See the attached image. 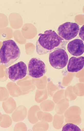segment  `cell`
<instances>
[{
    "mask_svg": "<svg viewBox=\"0 0 84 131\" xmlns=\"http://www.w3.org/2000/svg\"><path fill=\"white\" fill-rule=\"evenodd\" d=\"M67 48L68 52L71 55L75 57L80 56L84 52L83 41L79 39L73 40L68 43Z\"/></svg>",
    "mask_w": 84,
    "mask_h": 131,
    "instance_id": "obj_7",
    "label": "cell"
},
{
    "mask_svg": "<svg viewBox=\"0 0 84 131\" xmlns=\"http://www.w3.org/2000/svg\"><path fill=\"white\" fill-rule=\"evenodd\" d=\"M36 42V51L39 55H44L57 48L64 40L54 30H48L39 34Z\"/></svg>",
    "mask_w": 84,
    "mask_h": 131,
    "instance_id": "obj_1",
    "label": "cell"
},
{
    "mask_svg": "<svg viewBox=\"0 0 84 131\" xmlns=\"http://www.w3.org/2000/svg\"><path fill=\"white\" fill-rule=\"evenodd\" d=\"M27 72V65L23 61H20L15 64L6 70L9 78L13 81L24 78L26 76Z\"/></svg>",
    "mask_w": 84,
    "mask_h": 131,
    "instance_id": "obj_6",
    "label": "cell"
},
{
    "mask_svg": "<svg viewBox=\"0 0 84 131\" xmlns=\"http://www.w3.org/2000/svg\"><path fill=\"white\" fill-rule=\"evenodd\" d=\"M20 54V50L14 40L4 41L0 49V62L8 67L18 59Z\"/></svg>",
    "mask_w": 84,
    "mask_h": 131,
    "instance_id": "obj_2",
    "label": "cell"
},
{
    "mask_svg": "<svg viewBox=\"0 0 84 131\" xmlns=\"http://www.w3.org/2000/svg\"><path fill=\"white\" fill-rule=\"evenodd\" d=\"M79 36L83 41H84V25L80 28L79 31Z\"/></svg>",
    "mask_w": 84,
    "mask_h": 131,
    "instance_id": "obj_10",
    "label": "cell"
},
{
    "mask_svg": "<svg viewBox=\"0 0 84 131\" xmlns=\"http://www.w3.org/2000/svg\"><path fill=\"white\" fill-rule=\"evenodd\" d=\"M29 75L33 78H39L43 77L47 71L46 65L40 59L34 57L29 61L28 64Z\"/></svg>",
    "mask_w": 84,
    "mask_h": 131,
    "instance_id": "obj_5",
    "label": "cell"
},
{
    "mask_svg": "<svg viewBox=\"0 0 84 131\" xmlns=\"http://www.w3.org/2000/svg\"><path fill=\"white\" fill-rule=\"evenodd\" d=\"M69 60L66 51L61 48H57L50 52L49 61L51 66L55 69H61L67 66Z\"/></svg>",
    "mask_w": 84,
    "mask_h": 131,
    "instance_id": "obj_3",
    "label": "cell"
},
{
    "mask_svg": "<svg viewBox=\"0 0 84 131\" xmlns=\"http://www.w3.org/2000/svg\"><path fill=\"white\" fill-rule=\"evenodd\" d=\"M80 30L76 23L66 22L60 25L57 30L58 35L64 40L69 41L76 37Z\"/></svg>",
    "mask_w": 84,
    "mask_h": 131,
    "instance_id": "obj_4",
    "label": "cell"
},
{
    "mask_svg": "<svg viewBox=\"0 0 84 131\" xmlns=\"http://www.w3.org/2000/svg\"><path fill=\"white\" fill-rule=\"evenodd\" d=\"M62 131H81L80 128L77 126L72 124H66L62 128Z\"/></svg>",
    "mask_w": 84,
    "mask_h": 131,
    "instance_id": "obj_9",
    "label": "cell"
},
{
    "mask_svg": "<svg viewBox=\"0 0 84 131\" xmlns=\"http://www.w3.org/2000/svg\"><path fill=\"white\" fill-rule=\"evenodd\" d=\"M84 59L83 56L71 57L68 61L67 70L69 72H77L81 70L84 67Z\"/></svg>",
    "mask_w": 84,
    "mask_h": 131,
    "instance_id": "obj_8",
    "label": "cell"
}]
</instances>
